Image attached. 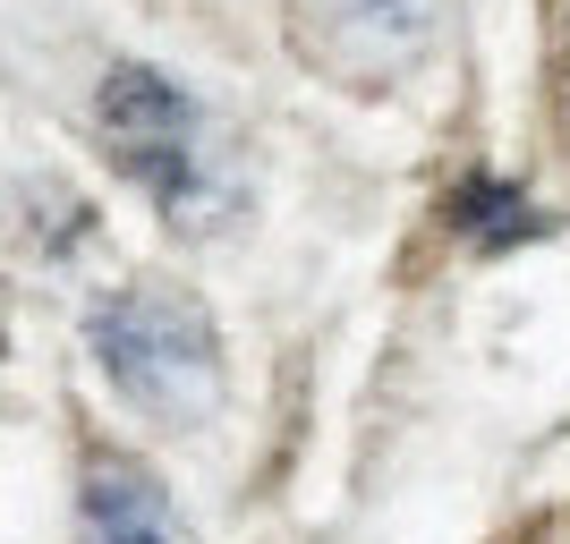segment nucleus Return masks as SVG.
Returning <instances> with one entry per match:
<instances>
[{"instance_id": "nucleus-1", "label": "nucleus", "mask_w": 570, "mask_h": 544, "mask_svg": "<svg viewBox=\"0 0 570 544\" xmlns=\"http://www.w3.org/2000/svg\"><path fill=\"white\" fill-rule=\"evenodd\" d=\"M95 128H102V154H111L170 230H222L238 214V162H230V137L214 128V111L179 86V77L145 69V60H119L111 77L95 86Z\"/></svg>"}, {"instance_id": "nucleus-2", "label": "nucleus", "mask_w": 570, "mask_h": 544, "mask_svg": "<svg viewBox=\"0 0 570 544\" xmlns=\"http://www.w3.org/2000/svg\"><path fill=\"white\" fill-rule=\"evenodd\" d=\"M86 349L102 383L154 426H205L222 408V332L188 289H111L86 315Z\"/></svg>"}, {"instance_id": "nucleus-3", "label": "nucleus", "mask_w": 570, "mask_h": 544, "mask_svg": "<svg viewBox=\"0 0 570 544\" xmlns=\"http://www.w3.org/2000/svg\"><path fill=\"white\" fill-rule=\"evenodd\" d=\"M443 0H289V51L350 95H383L426 69Z\"/></svg>"}, {"instance_id": "nucleus-4", "label": "nucleus", "mask_w": 570, "mask_h": 544, "mask_svg": "<svg viewBox=\"0 0 570 544\" xmlns=\"http://www.w3.org/2000/svg\"><path fill=\"white\" fill-rule=\"evenodd\" d=\"M86 544H179L163 485L137 459H95L86 468Z\"/></svg>"}]
</instances>
